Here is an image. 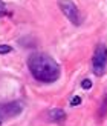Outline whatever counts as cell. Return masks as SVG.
I'll return each mask as SVG.
<instances>
[{
    "mask_svg": "<svg viewBox=\"0 0 107 126\" xmlns=\"http://www.w3.org/2000/svg\"><path fill=\"white\" fill-rule=\"evenodd\" d=\"M98 117L99 120H104L107 117V94L103 97V102L99 103V109H98Z\"/></svg>",
    "mask_w": 107,
    "mask_h": 126,
    "instance_id": "8992f818",
    "label": "cell"
},
{
    "mask_svg": "<svg viewBox=\"0 0 107 126\" xmlns=\"http://www.w3.org/2000/svg\"><path fill=\"white\" fill-rule=\"evenodd\" d=\"M58 6L61 12L67 17V20L73 23L75 26H80L83 23V17H81V12L78 9V6L75 5V2H72V0H58Z\"/></svg>",
    "mask_w": 107,
    "mask_h": 126,
    "instance_id": "3957f363",
    "label": "cell"
},
{
    "mask_svg": "<svg viewBox=\"0 0 107 126\" xmlns=\"http://www.w3.org/2000/svg\"><path fill=\"white\" fill-rule=\"evenodd\" d=\"M107 68V46L104 43H99L95 48L92 57V71L95 75H103Z\"/></svg>",
    "mask_w": 107,
    "mask_h": 126,
    "instance_id": "7a4b0ae2",
    "label": "cell"
},
{
    "mask_svg": "<svg viewBox=\"0 0 107 126\" xmlns=\"http://www.w3.org/2000/svg\"><path fill=\"white\" fill-rule=\"evenodd\" d=\"M8 14V9H6V3L3 2V0H0V17H3Z\"/></svg>",
    "mask_w": 107,
    "mask_h": 126,
    "instance_id": "ba28073f",
    "label": "cell"
},
{
    "mask_svg": "<svg viewBox=\"0 0 107 126\" xmlns=\"http://www.w3.org/2000/svg\"><path fill=\"white\" fill-rule=\"evenodd\" d=\"M28 69L32 77L43 83H54L60 79L61 69L54 57L46 52H32L28 57Z\"/></svg>",
    "mask_w": 107,
    "mask_h": 126,
    "instance_id": "6da1fadb",
    "label": "cell"
},
{
    "mask_svg": "<svg viewBox=\"0 0 107 126\" xmlns=\"http://www.w3.org/2000/svg\"><path fill=\"white\" fill-rule=\"evenodd\" d=\"M23 111V105L20 102H8V103H3L0 105V114L2 117H15L18 114H22Z\"/></svg>",
    "mask_w": 107,
    "mask_h": 126,
    "instance_id": "277c9868",
    "label": "cell"
},
{
    "mask_svg": "<svg viewBox=\"0 0 107 126\" xmlns=\"http://www.w3.org/2000/svg\"><path fill=\"white\" fill-rule=\"evenodd\" d=\"M80 103H81V97H80V95H75V97L71 98V105H72V106H78Z\"/></svg>",
    "mask_w": 107,
    "mask_h": 126,
    "instance_id": "30bf717a",
    "label": "cell"
},
{
    "mask_svg": "<svg viewBox=\"0 0 107 126\" xmlns=\"http://www.w3.org/2000/svg\"><path fill=\"white\" fill-rule=\"evenodd\" d=\"M2 123H3V117H2V114H0V126H2Z\"/></svg>",
    "mask_w": 107,
    "mask_h": 126,
    "instance_id": "8fae6325",
    "label": "cell"
},
{
    "mask_svg": "<svg viewBox=\"0 0 107 126\" xmlns=\"http://www.w3.org/2000/svg\"><path fill=\"white\" fill-rule=\"evenodd\" d=\"M45 118H46V122H49V123L63 125L66 122V112H64V109H61V108H52V109L46 111Z\"/></svg>",
    "mask_w": 107,
    "mask_h": 126,
    "instance_id": "5b68a950",
    "label": "cell"
},
{
    "mask_svg": "<svg viewBox=\"0 0 107 126\" xmlns=\"http://www.w3.org/2000/svg\"><path fill=\"white\" fill-rule=\"evenodd\" d=\"M81 88H83V89H90V88H92V80L84 79L83 81H81Z\"/></svg>",
    "mask_w": 107,
    "mask_h": 126,
    "instance_id": "9c48e42d",
    "label": "cell"
},
{
    "mask_svg": "<svg viewBox=\"0 0 107 126\" xmlns=\"http://www.w3.org/2000/svg\"><path fill=\"white\" fill-rule=\"evenodd\" d=\"M12 51V46L9 45H0V54H9Z\"/></svg>",
    "mask_w": 107,
    "mask_h": 126,
    "instance_id": "52a82bcc",
    "label": "cell"
}]
</instances>
